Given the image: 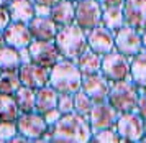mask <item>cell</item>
I'll return each mask as SVG.
<instances>
[{"label":"cell","mask_w":146,"mask_h":143,"mask_svg":"<svg viewBox=\"0 0 146 143\" xmlns=\"http://www.w3.org/2000/svg\"><path fill=\"white\" fill-rule=\"evenodd\" d=\"M5 46V39H3V33H0V48Z\"/></svg>","instance_id":"42"},{"label":"cell","mask_w":146,"mask_h":143,"mask_svg":"<svg viewBox=\"0 0 146 143\" xmlns=\"http://www.w3.org/2000/svg\"><path fill=\"white\" fill-rule=\"evenodd\" d=\"M61 0H33L35 5H44V7H51L53 8L56 3H59Z\"/></svg>","instance_id":"37"},{"label":"cell","mask_w":146,"mask_h":143,"mask_svg":"<svg viewBox=\"0 0 146 143\" xmlns=\"http://www.w3.org/2000/svg\"><path fill=\"white\" fill-rule=\"evenodd\" d=\"M102 15L104 7L97 0H80L76 3V25L86 33L102 25Z\"/></svg>","instance_id":"7"},{"label":"cell","mask_w":146,"mask_h":143,"mask_svg":"<svg viewBox=\"0 0 146 143\" xmlns=\"http://www.w3.org/2000/svg\"><path fill=\"white\" fill-rule=\"evenodd\" d=\"M10 18L15 23H25L28 25L31 20L36 17L33 0H12L10 5L7 7Z\"/></svg>","instance_id":"18"},{"label":"cell","mask_w":146,"mask_h":143,"mask_svg":"<svg viewBox=\"0 0 146 143\" xmlns=\"http://www.w3.org/2000/svg\"><path fill=\"white\" fill-rule=\"evenodd\" d=\"M58 102H59V92L54 91L51 86L36 91V112L41 115L53 109H58Z\"/></svg>","instance_id":"20"},{"label":"cell","mask_w":146,"mask_h":143,"mask_svg":"<svg viewBox=\"0 0 146 143\" xmlns=\"http://www.w3.org/2000/svg\"><path fill=\"white\" fill-rule=\"evenodd\" d=\"M123 140L120 138L118 132L115 128H110V130H102L97 132L92 135V140L90 143H121Z\"/></svg>","instance_id":"29"},{"label":"cell","mask_w":146,"mask_h":143,"mask_svg":"<svg viewBox=\"0 0 146 143\" xmlns=\"http://www.w3.org/2000/svg\"><path fill=\"white\" fill-rule=\"evenodd\" d=\"M107 100L118 114L136 112L139 100V89L135 86L131 79L121 81V82H113L110 86V94H108Z\"/></svg>","instance_id":"4"},{"label":"cell","mask_w":146,"mask_h":143,"mask_svg":"<svg viewBox=\"0 0 146 143\" xmlns=\"http://www.w3.org/2000/svg\"><path fill=\"white\" fill-rule=\"evenodd\" d=\"M10 23H12V18H10V13H8V10H7V8H2V7H0V33L5 31Z\"/></svg>","instance_id":"33"},{"label":"cell","mask_w":146,"mask_h":143,"mask_svg":"<svg viewBox=\"0 0 146 143\" xmlns=\"http://www.w3.org/2000/svg\"><path fill=\"white\" fill-rule=\"evenodd\" d=\"M21 87V81L18 76V71H10V72H2L0 74V94H8L15 96L17 91Z\"/></svg>","instance_id":"27"},{"label":"cell","mask_w":146,"mask_h":143,"mask_svg":"<svg viewBox=\"0 0 146 143\" xmlns=\"http://www.w3.org/2000/svg\"><path fill=\"white\" fill-rule=\"evenodd\" d=\"M100 5L107 8V7H118V5H123V2L125 0H97Z\"/></svg>","instance_id":"36"},{"label":"cell","mask_w":146,"mask_h":143,"mask_svg":"<svg viewBox=\"0 0 146 143\" xmlns=\"http://www.w3.org/2000/svg\"><path fill=\"white\" fill-rule=\"evenodd\" d=\"M94 102L92 99L87 96L84 91H79L74 94V114L77 115H82V117H89V114L92 112L94 109Z\"/></svg>","instance_id":"28"},{"label":"cell","mask_w":146,"mask_h":143,"mask_svg":"<svg viewBox=\"0 0 146 143\" xmlns=\"http://www.w3.org/2000/svg\"><path fill=\"white\" fill-rule=\"evenodd\" d=\"M18 76H20L21 86L35 89V91H40L49 86V69L35 63H23L18 69Z\"/></svg>","instance_id":"12"},{"label":"cell","mask_w":146,"mask_h":143,"mask_svg":"<svg viewBox=\"0 0 146 143\" xmlns=\"http://www.w3.org/2000/svg\"><path fill=\"white\" fill-rule=\"evenodd\" d=\"M0 74H2V71H0Z\"/></svg>","instance_id":"47"},{"label":"cell","mask_w":146,"mask_h":143,"mask_svg":"<svg viewBox=\"0 0 146 143\" xmlns=\"http://www.w3.org/2000/svg\"><path fill=\"white\" fill-rule=\"evenodd\" d=\"M28 54H30V61L38 66L51 69L56 66L59 61H62L61 53L54 45V41H38L33 39V43L28 46Z\"/></svg>","instance_id":"8"},{"label":"cell","mask_w":146,"mask_h":143,"mask_svg":"<svg viewBox=\"0 0 146 143\" xmlns=\"http://www.w3.org/2000/svg\"><path fill=\"white\" fill-rule=\"evenodd\" d=\"M131 81L141 92L146 91V51L131 58Z\"/></svg>","instance_id":"24"},{"label":"cell","mask_w":146,"mask_h":143,"mask_svg":"<svg viewBox=\"0 0 146 143\" xmlns=\"http://www.w3.org/2000/svg\"><path fill=\"white\" fill-rule=\"evenodd\" d=\"M110 86L112 84L100 72L99 74H84L80 91H84L97 104V102H107L108 94H110Z\"/></svg>","instance_id":"14"},{"label":"cell","mask_w":146,"mask_h":143,"mask_svg":"<svg viewBox=\"0 0 146 143\" xmlns=\"http://www.w3.org/2000/svg\"><path fill=\"white\" fill-rule=\"evenodd\" d=\"M94 132L86 117L77 114L62 115L58 124L51 127L48 138L51 143H90Z\"/></svg>","instance_id":"1"},{"label":"cell","mask_w":146,"mask_h":143,"mask_svg":"<svg viewBox=\"0 0 146 143\" xmlns=\"http://www.w3.org/2000/svg\"><path fill=\"white\" fill-rule=\"evenodd\" d=\"M125 23L139 33L146 30V0H125L123 2Z\"/></svg>","instance_id":"16"},{"label":"cell","mask_w":146,"mask_h":143,"mask_svg":"<svg viewBox=\"0 0 146 143\" xmlns=\"http://www.w3.org/2000/svg\"><path fill=\"white\" fill-rule=\"evenodd\" d=\"M120 138L128 143H139L141 138L146 135L145 132V118H141L138 112L120 114L118 122L115 125Z\"/></svg>","instance_id":"6"},{"label":"cell","mask_w":146,"mask_h":143,"mask_svg":"<svg viewBox=\"0 0 146 143\" xmlns=\"http://www.w3.org/2000/svg\"><path fill=\"white\" fill-rule=\"evenodd\" d=\"M3 39H5V45L15 49H28V46L33 43V36L28 25L25 23H15L12 21L8 28L3 31Z\"/></svg>","instance_id":"15"},{"label":"cell","mask_w":146,"mask_h":143,"mask_svg":"<svg viewBox=\"0 0 146 143\" xmlns=\"http://www.w3.org/2000/svg\"><path fill=\"white\" fill-rule=\"evenodd\" d=\"M102 25L108 28L110 31L117 33L120 28H123L125 23V13H123V7H107L104 8V15H102Z\"/></svg>","instance_id":"22"},{"label":"cell","mask_w":146,"mask_h":143,"mask_svg":"<svg viewBox=\"0 0 146 143\" xmlns=\"http://www.w3.org/2000/svg\"><path fill=\"white\" fill-rule=\"evenodd\" d=\"M87 43L92 51L99 53L100 56H105L115 51V33L104 25H99L87 33Z\"/></svg>","instance_id":"13"},{"label":"cell","mask_w":146,"mask_h":143,"mask_svg":"<svg viewBox=\"0 0 146 143\" xmlns=\"http://www.w3.org/2000/svg\"><path fill=\"white\" fill-rule=\"evenodd\" d=\"M15 100L20 109V114H31L36 112V91L21 86L15 94Z\"/></svg>","instance_id":"25"},{"label":"cell","mask_w":146,"mask_h":143,"mask_svg":"<svg viewBox=\"0 0 146 143\" xmlns=\"http://www.w3.org/2000/svg\"><path fill=\"white\" fill-rule=\"evenodd\" d=\"M102 59H104V56H100L99 53L92 51L89 48L77 59V66L82 71V74H99L102 69Z\"/></svg>","instance_id":"23"},{"label":"cell","mask_w":146,"mask_h":143,"mask_svg":"<svg viewBox=\"0 0 146 143\" xmlns=\"http://www.w3.org/2000/svg\"><path fill=\"white\" fill-rule=\"evenodd\" d=\"M71 2H74V3H77V2H80V0H71Z\"/></svg>","instance_id":"44"},{"label":"cell","mask_w":146,"mask_h":143,"mask_svg":"<svg viewBox=\"0 0 146 143\" xmlns=\"http://www.w3.org/2000/svg\"><path fill=\"white\" fill-rule=\"evenodd\" d=\"M84 74L77 63L62 59L49 69V86L59 94H76L82 87Z\"/></svg>","instance_id":"2"},{"label":"cell","mask_w":146,"mask_h":143,"mask_svg":"<svg viewBox=\"0 0 146 143\" xmlns=\"http://www.w3.org/2000/svg\"><path fill=\"white\" fill-rule=\"evenodd\" d=\"M115 51L121 53L126 58H135L143 53L141 33L131 26L125 25L115 33Z\"/></svg>","instance_id":"9"},{"label":"cell","mask_w":146,"mask_h":143,"mask_svg":"<svg viewBox=\"0 0 146 143\" xmlns=\"http://www.w3.org/2000/svg\"><path fill=\"white\" fill-rule=\"evenodd\" d=\"M136 112L141 115V118H145V120H146V91L139 94V100H138Z\"/></svg>","instance_id":"34"},{"label":"cell","mask_w":146,"mask_h":143,"mask_svg":"<svg viewBox=\"0 0 146 143\" xmlns=\"http://www.w3.org/2000/svg\"><path fill=\"white\" fill-rule=\"evenodd\" d=\"M58 110H59L62 115L74 114V94H59Z\"/></svg>","instance_id":"31"},{"label":"cell","mask_w":146,"mask_h":143,"mask_svg":"<svg viewBox=\"0 0 146 143\" xmlns=\"http://www.w3.org/2000/svg\"><path fill=\"white\" fill-rule=\"evenodd\" d=\"M20 117V109L15 96L0 94V122H17Z\"/></svg>","instance_id":"26"},{"label":"cell","mask_w":146,"mask_h":143,"mask_svg":"<svg viewBox=\"0 0 146 143\" xmlns=\"http://www.w3.org/2000/svg\"><path fill=\"white\" fill-rule=\"evenodd\" d=\"M30 143H51L48 138H38V140H31Z\"/></svg>","instance_id":"40"},{"label":"cell","mask_w":146,"mask_h":143,"mask_svg":"<svg viewBox=\"0 0 146 143\" xmlns=\"http://www.w3.org/2000/svg\"><path fill=\"white\" fill-rule=\"evenodd\" d=\"M118 117H120V114L107 100V102H97V104H94V109L89 114L87 120L90 124L92 132L97 133V132H102V130L115 128V125L118 122Z\"/></svg>","instance_id":"10"},{"label":"cell","mask_w":146,"mask_h":143,"mask_svg":"<svg viewBox=\"0 0 146 143\" xmlns=\"http://www.w3.org/2000/svg\"><path fill=\"white\" fill-rule=\"evenodd\" d=\"M61 117H62V114H61L58 109H53V110H49V112H46V114H43V118H44V122L48 124V127H49V128L58 124V122L61 120Z\"/></svg>","instance_id":"32"},{"label":"cell","mask_w":146,"mask_h":143,"mask_svg":"<svg viewBox=\"0 0 146 143\" xmlns=\"http://www.w3.org/2000/svg\"><path fill=\"white\" fill-rule=\"evenodd\" d=\"M145 132H146V120H145Z\"/></svg>","instance_id":"45"},{"label":"cell","mask_w":146,"mask_h":143,"mask_svg":"<svg viewBox=\"0 0 146 143\" xmlns=\"http://www.w3.org/2000/svg\"><path fill=\"white\" fill-rule=\"evenodd\" d=\"M5 143H30V140L25 137H21V135H17V137H13L12 140H8V142Z\"/></svg>","instance_id":"38"},{"label":"cell","mask_w":146,"mask_h":143,"mask_svg":"<svg viewBox=\"0 0 146 143\" xmlns=\"http://www.w3.org/2000/svg\"><path fill=\"white\" fill-rule=\"evenodd\" d=\"M54 45L58 48V51L61 53L62 59L74 61V63L80 58V54L86 49H89L87 33L76 23L59 28L58 36L54 39Z\"/></svg>","instance_id":"3"},{"label":"cell","mask_w":146,"mask_h":143,"mask_svg":"<svg viewBox=\"0 0 146 143\" xmlns=\"http://www.w3.org/2000/svg\"><path fill=\"white\" fill-rule=\"evenodd\" d=\"M23 64L21 51L10 48V46H2L0 48V71L2 72H10V71H18Z\"/></svg>","instance_id":"21"},{"label":"cell","mask_w":146,"mask_h":143,"mask_svg":"<svg viewBox=\"0 0 146 143\" xmlns=\"http://www.w3.org/2000/svg\"><path fill=\"white\" fill-rule=\"evenodd\" d=\"M139 143H146V135H145L143 138H141V142H139Z\"/></svg>","instance_id":"43"},{"label":"cell","mask_w":146,"mask_h":143,"mask_svg":"<svg viewBox=\"0 0 146 143\" xmlns=\"http://www.w3.org/2000/svg\"><path fill=\"white\" fill-rule=\"evenodd\" d=\"M51 20L59 28L74 25L76 23V3L71 0H61L59 3H56L51 8Z\"/></svg>","instance_id":"19"},{"label":"cell","mask_w":146,"mask_h":143,"mask_svg":"<svg viewBox=\"0 0 146 143\" xmlns=\"http://www.w3.org/2000/svg\"><path fill=\"white\" fill-rule=\"evenodd\" d=\"M100 74L110 84L131 79V58H126L118 51L108 53L102 59Z\"/></svg>","instance_id":"5"},{"label":"cell","mask_w":146,"mask_h":143,"mask_svg":"<svg viewBox=\"0 0 146 143\" xmlns=\"http://www.w3.org/2000/svg\"><path fill=\"white\" fill-rule=\"evenodd\" d=\"M141 41H143V51H146V30L141 31Z\"/></svg>","instance_id":"39"},{"label":"cell","mask_w":146,"mask_h":143,"mask_svg":"<svg viewBox=\"0 0 146 143\" xmlns=\"http://www.w3.org/2000/svg\"><path fill=\"white\" fill-rule=\"evenodd\" d=\"M17 127H18V135L31 140H38V138H44L49 132V127L44 122V118L38 112H31V114H20V117L17 120Z\"/></svg>","instance_id":"11"},{"label":"cell","mask_w":146,"mask_h":143,"mask_svg":"<svg viewBox=\"0 0 146 143\" xmlns=\"http://www.w3.org/2000/svg\"><path fill=\"white\" fill-rule=\"evenodd\" d=\"M28 28L33 39L38 41H54L59 31V26L51 20V17H35L28 23Z\"/></svg>","instance_id":"17"},{"label":"cell","mask_w":146,"mask_h":143,"mask_svg":"<svg viewBox=\"0 0 146 143\" xmlns=\"http://www.w3.org/2000/svg\"><path fill=\"white\" fill-rule=\"evenodd\" d=\"M10 2H12V0H0V7H2V8H7V7L10 5Z\"/></svg>","instance_id":"41"},{"label":"cell","mask_w":146,"mask_h":143,"mask_svg":"<svg viewBox=\"0 0 146 143\" xmlns=\"http://www.w3.org/2000/svg\"><path fill=\"white\" fill-rule=\"evenodd\" d=\"M121 143H128V142H121Z\"/></svg>","instance_id":"46"},{"label":"cell","mask_w":146,"mask_h":143,"mask_svg":"<svg viewBox=\"0 0 146 143\" xmlns=\"http://www.w3.org/2000/svg\"><path fill=\"white\" fill-rule=\"evenodd\" d=\"M35 12H36V17H51V7L35 5Z\"/></svg>","instance_id":"35"},{"label":"cell","mask_w":146,"mask_h":143,"mask_svg":"<svg viewBox=\"0 0 146 143\" xmlns=\"http://www.w3.org/2000/svg\"><path fill=\"white\" fill-rule=\"evenodd\" d=\"M18 135L17 122H0V143H5Z\"/></svg>","instance_id":"30"}]
</instances>
